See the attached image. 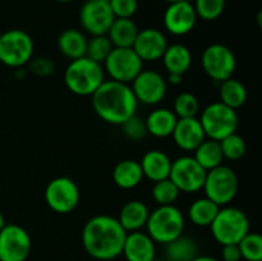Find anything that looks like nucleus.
I'll use <instances>...</instances> for the list:
<instances>
[{
	"label": "nucleus",
	"mask_w": 262,
	"mask_h": 261,
	"mask_svg": "<svg viewBox=\"0 0 262 261\" xmlns=\"http://www.w3.org/2000/svg\"><path fill=\"white\" fill-rule=\"evenodd\" d=\"M163 63L168 73H177L183 76L192 64L191 50L183 44H171L164 51Z\"/></svg>",
	"instance_id": "23"
},
{
	"label": "nucleus",
	"mask_w": 262,
	"mask_h": 261,
	"mask_svg": "<svg viewBox=\"0 0 262 261\" xmlns=\"http://www.w3.org/2000/svg\"><path fill=\"white\" fill-rule=\"evenodd\" d=\"M182 74H177V73H169L168 76V81L166 83H170L173 86H177V84H181L182 82Z\"/></svg>",
	"instance_id": "41"
},
{
	"label": "nucleus",
	"mask_w": 262,
	"mask_h": 261,
	"mask_svg": "<svg viewBox=\"0 0 262 261\" xmlns=\"http://www.w3.org/2000/svg\"><path fill=\"white\" fill-rule=\"evenodd\" d=\"M142 179L143 173L140 161L132 159L119 161L113 170V181L122 189L135 188L142 182Z\"/></svg>",
	"instance_id": "24"
},
{
	"label": "nucleus",
	"mask_w": 262,
	"mask_h": 261,
	"mask_svg": "<svg viewBox=\"0 0 262 261\" xmlns=\"http://www.w3.org/2000/svg\"><path fill=\"white\" fill-rule=\"evenodd\" d=\"M33 40L22 30H9L0 37V61L10 68H23L33 56Z\"/></svg>",
	"instance_id": "7"
},
{
	"label": "nucleus",
	"mask_w": 262,
	"mask_h": 261,
	"mask_svg": "<svg viewBox=\"0 0 262 261\" xmlns=\"http://www.w3.org/2000/svg\"><path fill=\"white\" fill-rule=\"evenodd\" d=\"M207 171L200 165L193 156H181L171 161L169 179L181 192L194 193L202 189Z\"/></svg>",
	"instance_id": "12"
},
{
	"label": "nucleus",
	"mask_w": 262,
	"mask_h": 261,
	"mask_svg": "<svg viewBox=\"0 0 262 261\" xmlns=\"http://www.w3.org/2000/svg\"><path fill=\"white\" fill-rule=\"evenodd\" d=\"M102 64L110 79L129 84L141 73L143 61L132 48H113Z\"/></svg>",
	"instance_id": "9"
},
{
	"label": "nucleus",
	"mask_w": 262,
	"mask_h": 261,
	"mask_svg": "<svg viewBox=\"0 0 262 261\" xmlns=\"http://www.w3.org/2000/svg\"><path fill=\"white\" fill-rule=\"evenodd\" d=\"M166 3H169V4H174V3H179V2H183V0H165Z\"/></svg>",
	"instance_id": "45"
},
{
	"label": "nucleus",
	"mask_w": 262,
	"mask_h": 261,
	"mask_svg": "<svg viewBox=\"0 0 262 261\" xmlns=\"http://www.w3.org/2000/svg\"><path fill=\"white\" fill-rule=\"evenodd\" d=\"M168 45L165 35L161 31L156 28H145L138 31L132 49L142 61H156L161 59Z\"/></svg>",
	"instance_id": "17"
},
{
	"label": "nucleus",
	"mask_w": 262,
	"mask_h": 261,
	"mask_svg": "<svg viewBox=\"0 0 262 261\" xmlns=\"http://www.w3.org/2000/svg\"><path fill=\"white\" fill-rule=\"evenodd\" d=\"M104 81L101 64L87 56L71 60L64 72V83L69 91L78 96H91Z\"/></svg>",
	"instance_id": "3"
},
{
	"label": "nucleus",
	"mask_w": 262,
	"mask_h": 261,
	"mask_svg": "<svg viewBox=\"0 0 262 261\" xmlns=\"http://www.w3.org/2000/svg\"><path fill=\"white\" fill-rule=\"evenodd\" d=\"M199 99L191 92H182L174 100L173 112L178 119L182 118H194L199 114Z\"/></svg>",
	"instance_id": "35"
},
{
	"label": "nucleus",
	"mask_w": 262,
	"mask_h": 261,
	"mask_svg": "<svg viewBox=\"0 0 262 261\" xmlns=\"http://www.w3.org/2000/svg\"><path fill=\"white\" fill-rule=\"evenodd\" d=\"M199 256V247L192 238L183 234L165 245L166 261H192Z\"/></svg>",
	"instance_id": "27"
},
{
	"label": "nucleus",
	"mask_w": 262,
	"mask_h": 261,
	"mask_svg": "<svg viewBox=\"0 0 262 261\" xmlns=\"http://www.w3.org/2000/svg\"><path fill=\"white\" fill-rule=\"evenodd\" d=\"M210 229L215 241L222 246L238 245L250 232V220L238 207L222 206L210 224Z\"/></svg>",
	"instance_id": "4"
},
{
	"label": "nucleus",
	"mask_w": 262,
	"mask_h": 261,
	"mask_svg": "<svg viewBox=\"0 0 262 261\" xmlns=\"http://www.w3.org/2000/svg\"><path fill=\"white\" fill-rule=\"evenodd\" d=\"M143 177L154 183L169 178L171 168V160L165 153L160 150H150L142 156L140 161Z\"/></svg>",
	"instance_id": "20"
},
{
	"label": "nucleus",
	"mask_w": 262,
	"mask_h": 261,
	"mask_svg": "<svg viewBox=\"0 0 262 261\" xmlns=\"http://www.w3.org/2000/svg\"><path fill=\"white\" fill-rule=\"evenodd\" d=\"M192 261H219V260L211 257V256H197V257L193 258Z\"/></svg>",
	"instance_id": "42"
},
{
	"label": "nucleus",
	"mask_w": 262,
	"mask_h": 261,
	"mask_svg": "<svg viewBox=\"0 0 262 261\" xmlns=\"http://www.w3.org/2000/svg\"><path fill=\"white\" fill-rule=\"evenodd\" d=\"M58 49L66 58L74 60V59L86 56L87 38L81 31L76 28H68L59 35Z\"/></svg>",
	"instance_id": "25"
},
{
	"label": "nucleus",
	"mask_w": 262,
	"mask_h": 261,
	"mask_svg": "<svg viewBox=\"0 0 262 261\" xmlns=\"http://www.w3.org/2000/svg\"><path fill=\"white\" fill-rule=\"evenodd\" d=\"M28 68L36 76L46 77L51 76L55 72V63L48 56H37L28 61Z\"/></svg>",
	"instance_id": "38"
},
{
	"label": "nucleus",
	"mask_w": 262,
	"mask_h": 261,
	"mask_svg": "<svg viewBox=\"0 0 262 261\" xmlns=\"http://www.w3.org/2000/svg\"><path fill=\"white\" fill-rule=\"evenodd\" d=\"M115 18H130L137 12V0H109Z\"/></svg>",
	"instance_id": "39"
},
{
	"label": "nucleus",
	"mask_w": 262,
	"mask_h": 261,
	"mask_svg": "<svg viewBox=\"0 0 262 261\" xmlns=\"http://www.w3.org/2000/svg\"><path fill=\"white\" fill-rule=\"evenodd\" d=\"M219 96L220 102L237 110L247 101V90L242 82L232 77V78L220 82Z\"/></svg>",
	"instance_id": "28"
},
{
	"label": "nucleus",
	"mask_w": 262,
	"mask_h": 261,
	"mask_svg": "<svg viewBox=\"0 0 262 261\" xmlns=\"http://www.w3.org/2000/svg\"><path fill=\"white\" fill-rule=\"evenodd\" d=\"M122 128L125 137L128 140L133 141V142L142 141L145 138V136L147 135V128H146L145 119H142L141 117H137L136 114L132 115L129 119L125 120L122 124Z\"/></svg>",
	"instance_id": "37"
},
{
	"label": "nucleus",
	"mask_w": 262,
	"mask_h": 261,
	"mask_svg": "<svg viewBox=\"0 0 262 261\" xmlns=\"http://www.w3.org/2000/svg\"><path fill=\"white\" fill-rule=\"evenodd\" d=\"M5 225V219H4V215H3V212L0 211V229H2L3 227Z\"/></svg>",
	"instance_id": "44"
},
{
	"label": "nucleus",
	"mask_w": 262,
	"mask_h": 261,
	"mask_svg": "<svg viewBox=\"0 0 262 261\" xmlns=\"http://www.w3.org/2000/svg\"><path fill=\"white\" fill-rule=\"evenodd\" d=\"M197 14L188 0L169 4L164 13V26L174 36H184L193 30Z\"/></svg>",
	"instance_id": "16"
},
{
	"label": "nucleus",
	"mask_w": 262,
	"mask_h": 261,
	"mask_svg": "<svg viewBox=\"0 0 262 261\" xmlns=\"http://www.w3.org/2000/svg\"><path fill=\"white\" fill-rule=\"evenodd\" d=\"M115 17L109 0H87L79 12V22L91 36L106 35Z\"/></svg>",
	"instance_id": "14"
},
{
	"label": "nucleus",
	"mask_w": 262,
	"mask_h": 261,
	"mask_svg": "<svg viewBox=\"0 0 262 261\" xmlns=\"http://www.w3.org/2000/svg\"><path fill=\"white\" fill-rule=\"evenodd\" d=\"M146 228L154 242L166 245L183 234L184 216L174 205H164L150 212Z\"/></svg>",
	"instance_id": "5"
},
{
	"label": "nucleus",
	"mask_w": 262,
	"mask_h": 261,
	"mask_svg": "<svg viewBox=\"0 0 262 261\" xmlns=\"http://www.w3.org/2000/svg\"><path fill=\"white\" fill-rule=\"evenodd\" d=\"M31 237L17 224H5L0 229V261H26L31 252Z\"/></svg>",
	"instance_id": "13"
},
{
	"label": "nucleus",
	"mask_w": 262,
	"mask_h": 261,
	"mask_svg": "<svg viewBox=\"0 0 262 261\" xmlns=\"http://www.w3.org/2000/svg\"><path fill=\"white\" fill-rule=\"evenodd\" d=\"M179 193L181 191L178 189V187L169 178L155 182L152 187V199L159 206L174 205V202L178 200Z\"/></svg>",
	"instance_id": "32"
},
{
	"label": "nucleus",
	"mask_w": 262,
	"mask_h": 261,
	"mask_svg": "<svg viewBox=\"0 0 262 261\" xmlns=\"http://www.w3.org/2000/svg\"><path fill=\"white\" fill-rule=\"evenodd\" d=\"M219 142H220V147H222V153H223V156H224V159H228V160H232V161H237L246 155L247 145H246L242 136L238 135L237 132L227 136V137H224L223 140H220Z\"/></svg>",
	"instance_id": "33"
},
{
	"label": "nucleus",
	"mask_w": 262,
	"mask_h": 261,
	"mask_svg": "<svg viewBox=\"0 0 262 261\" xmlns=\"http://www.w3.org/2000/svg\"><path fill=\"white\" fill-rule=\"evenodd\" d=\"M91 97L95 113L109 124L122 125L137 112L138 101L127 83L104 81Z\"/></svg>",
	"instance_id": "2"
},
{
	"label": "nucleus",
	"mask_w": 262,
	"mask_h": 261,
	"mask_svg": "<svg viewBox=\"0 0 262 261\" xmlns=\"http://www.w3.org/2000/svg\"><path fill=\"white\" fill-rule=\"evenodd\" d=\"M138 31L140 30L130 18H115L106 36L114 48H132Z\"/></svg>",
	"instance_id": "26"
},
{
	"label": "nucleus",
	"mask_w": 262,
	"mask_h": 261,
	"mask_svg": "<svg viewBox=\"0 0 262 261\" xmlns=\"http://www.w3.org/2000/svg\"><path fill=\"white\" fill-rule=\"evenodd\" d=\"M222 257L224 261H239L242 258L238 245H224L222 250Z\"/></svg>",
	"instance_id": "40"
},
{
	"label": "nucleus",
	"mask_w": 262,
	"mask_h": 261,
	"mask_svg": "<svg viewBox=\"0 0 262 261\" xmlns=\"http://www.w3.org/2000/svg\"><path fill=\"white\" fill-rule=\"evenodd\" d=\"M204 132L207 138L220 141L232 135L238 128L237 110L227 106L223 102L216 101L207 105L200 118Z\"/></svg>",
	"instance_id": "6"
},
{
	"label": "nucleus",
	"mask_w": 262,
	"mask_h": 261,
	"mask_svg": "<svg viewBox=\"0 0 262 261\" xmlns=\"http://www.w3.org/2000/svg\"><path fill=\"white\" fill-rule=\"evenodd\" d=\"M155 242L147 233L140 230L125 235L122 255L127 261H152L155 258Z\"/></svg>",
	"instance_id": "19"
},
{
	"label": "nucleus",
	"mask_w": 262,
	"mask_h": 261,
	"mask_svg": "<svg viewBox=\"0 0 262 261\" xmlns=\"http://www.w3.org/2000/svg\"><path fill=\"white\" fill-rule=\"evenodd\" d=\"M220 206L207 197L194 200L188 210L191 222L197 227H210L219 211Z\"/></svg>",
	"instance_id": "30"
},
{
	"label": "nucleus",
	"mask_w": 262,
	"mask_h": 261,
	"mask_svg": "<svg viewBox=\"0 0 262 261\" xmlns=\"http://www.w3.org/2000/svg\"><path fill=\"white\" fill-rule=\"evenodd\" d=\"M193 153V158L206 171L222 165L223 160H224L220 142L211 140V138L205 140Z\"/></svg>",
	"instance_id": "29"
},
{
	"label": "nucleus",
	"mask_w": 262,
	"mask_h": 261,
	"mask_svg": "<svg viewBox=\"0 0 262 261\" xmlns=\"http://www.w3.org/2000/svg\"><path fill=\"white\" fill-rule=\"evenodd\" d=\"M238 247L246 261H262V237L258 233L248 232L239 241Z\"/></svg>",
	"instance_id": "34"
},
{
	"label": "nucleus",
	"mask_w": 262,
	"mask_h": 261,
	"mask_svg": "<svg viewBox=\"0 0 262 261\" xmlns=\"http://www.w3.org/2000/svg\"><path fill=\"white\" fill-rule=\"evenodd\" d=\"M45 202L54 212L69 214L79 204L78 186L68 177L51 179L45 188Z\"/></svg>",
	"instance_id": "11"
},
{
	"label": "nucleus",
	"mask_w": 262,
	"mask_h": 261,
	"mask_svg": "<svg viewBox=\"0 0 262 261\" xmlns=\"http://www.w3.org/2000/svg\"><path fill=\"white\" fill-rule=\"evenodd\" d=\"M130 89L138 102L145 105H158L165 97L168 83L159 72L142 69L132 81Z\"/></svg>",
	"instance_id": "15"
},
{
	"label": "nucleus",
	"mask_w": 262,
	"mask_h": 261,
	"mask_svg": "<svg viewBox=\"0 0 262 261\" xmlns=\"http://www.w3.org/2000/svg\"><path fill=\"white\" fill-rule=\"evenodd\" d=\"M2 35H3V32H2V31H0V37H2Z\"/></svg>",
	"instance_id": "47"
},
{
	"label": "nucleus",
	"mask_w": 262,
	"mask_h": 261,
	"mask_svg": "<svg viewBox=\"0 0 262 261\" xmlns=\"http://www.w3.org/2000/svg\"><path fill=\"white\" fill-rule=\"evenodd\" d=\"M152 261H161V260H156V258H154V260Z\"/></svg>",
	"instance_id": "48"
},
{
	"label": "nucleus",
	"mask_w": 262,
	"mask_h": 261,
	"mask_svg": "<svg viewBox=\"0 0 262 261\" xmlns=\"http://www.w3.org/2000/svg\"><path fill=\"white\" fill-rule=\"evenodd\" d=\"M56 2H60V3H69V2H73V0H56Z\"/></svg>",
	"instance_id": "46"
},
{
	"label": "nucleus",
	"mask_w": 262,
	"mask_h": 261,
	"mask_svg": "<svg viewBox=\"0 0 262 261\" xmlns=\"http://www.w3.org/2000/svg\"><path fill=\"white\" fill-rule=\"evenodd\" d=\"M174 142L181 150L194 151L205 140L204 132L199 118H182L177 120V124L171 133Z\"/></svg>",
	"instance_id": "18"
},
{
	"label": "nucleus",
	"mask_w": 262,
	"mask_h": 261,
	"mask_svg": "<svg viewBox=\"0 0 262 261\" xmlns=\"http://www.w3.org/2000/svg\"><path fill=\"white\" fill-rule=\"evenodd\" d=\"M177 120L178 118L174 114L173 110L166 109V107L152 110L145 119L147 133L158 138L169 137L173 133Z\"/></svg>",
	"instance_id": "22"
},
{
	"label": "nucleus",
	"mask_w": 262,
	"mask_h": 261,
	"mask_svg": "<svg viewBox=\"0 0 262 261\" xmlns=\"http://www.w3.org/2000/svg\"><path fill=\"white\" fill-rule=\"evenodd\" d=\"M113 48L114 46L106 35L92 36L90 40H87L86 56L91 60L96 61V63L102 64L110 54V51L113 50Z\"/></svg>",
	"instance_id": "31"
},
{
	"label": "nucleus",
	"mask_w": 262,
	"mask_h": 261,
	"mask_svg": "<svg viewBox=\"0 0 262 261\" xmlns=\"http://www.w3.org/2000/svg\"><path fill=\"white\" fill-rule=\"evenodd\" d=\"M202 68L215 82L232 78L237 68V59L232 49L223 44H212L202 53Z\"/></svg>",
	"instance_id": "10"
},
{
	"label": "nucleus",
	"mask_w": 262,
	"mask_h": 261,
	"mask_svg": "<svg viewBox=\"0 0 262 261\" xmlns=\"http://www.w3.org/2000/svg\"><path fill=\"white\" fill-rule=\"evenodd\" d=\"M193 8L201 19L215 20L224 12L225 0H196Z\"/></svg>",
	"instance_id": "36"
},
{
	"label": "nucleus",
	"mask_w": 262,
	"mask_h": 261,
	"mask_svg": "<svg viewBox=\"0 0 262 261\" xmlns=\"http://www.w3.org/2000/svg\"><path fill=\"white\" fill-rule=\"evenodd\" d=\"M125 235L127 232L117 217L96 215L84 224L82 245L84 251L96 260H114L122 255Z\"/></svg>",
	"instance_id": "1"
},
{
	"label": "nucleus",
	"mask_w": 262,
	"mask_h": 261,
	"mask_svg": "<svg viewBox=\"0 0 262 261\" xmlns=\"http://www.w3.org/2000/svg\"><path fill=\"white\" fill-rule=\"evenodd\" d=\"M14 74L18 79H23V77H25V74H26V71L22 68H17V71H15Z\"/></svg>",
	"instance_id": "43"
},
{
	"label": "nucleus",
	"mask_w": 262,
	"mask_h": 261,
	"mask_svg": "<svg viewBox=\"0 0 262 261\" xmlns=\"http://www.w3.org/2000/svg\"><path fill=\"white\" fill-rule=\"evenodd\" d=\"M148 215H150V211L145 202L140 200H132L124 204L119 212V217L117 219L119 220L120 225L124 228L125 232L129 233L146 227Z\"/></svg>",
	"instance_id": "21"
},
{
	"label": "nucleus",
	"mask_w": 262,
	"mask_h": 261,
	"mask_svg": "<svg viewBox=\"0 0 262 261\" xmlns=\"http://www.w3.org/2000/svg\"><path fill=\"white\" fill-rule=\"evenodd\" d=\"M202 189L205 197L220 207L227 206L234 200L238 192V177L232 168L222 164L207 171Z\"/></svg>",
	"instance_id": "8"
}]
</instances>
